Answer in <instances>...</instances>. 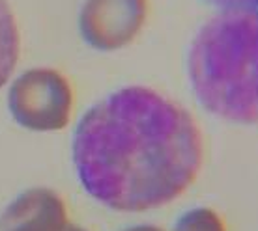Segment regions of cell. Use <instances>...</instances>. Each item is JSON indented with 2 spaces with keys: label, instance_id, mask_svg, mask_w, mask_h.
Here are the masks:
<instances>
[{
  "label": "cell",
  "instance_id": "obj_1",
  "mask_svg": "<svg viewBox=\"0 0 258 231\" xmlns=\"http://www.w3.org/2000/svg\"><path fill=\"white\" fill-rule=\"evenodd\" d=\"M73 164L88 196L118 212H148L199 179L206 142L195 116L148 86L112 91L79 120Z\"/></svg>",
  "mask_w": 258,
  "mask_h": 231
},
{
  "label": "cell",
  "instance_id": "obj_2",
  "mask_svg": "<svg viewBox=\"0 0 258 231\" xmlns=\"http://www.w3.org/2000/svg\"><path fill=\"white\" fill-rule=\"evenodd\" d=\"M185 67L195 99L208 114L258 125V6L210 17L195 34Z\"/></svg>",
  "mask_w": 258,
  "mask_h": 231
},
{
  "label": "cell",
  "instance_id": "obj_3",
  "mask_svg": "<svg viewBox=\"0 0 258 231\" xmlns=\"http://www.w3.org/2000/svg\"><path fill=\"white\" fill-rule=\"evenodd\" d=\"M8 106L21 127L34 133L62 131L73 112L70 78L54 67L23 71L8 91Z\"/></svg>",
  "mask_w": 258,
  "mask_h": 231
},
{
  "label": "cell",
  "instance_id": "obj_4",
  "mask_svg": "<svg viewBox=\"0 0 258 231\" xmlns=\"http://www.w3.org/2000/svg\"><path fill=\"white\" fill-rule=\"evenodd\" d=\"M148 17L150 0H84L79 12V32L92 49L116 52L135 43Z\"/></svg>",
  "mask_w": 258,
  "mask_h": 231
},
{
  "label": "cell",
  "instance_id": "obj_5",
  "mask_svg": "<svg viewBox=\"0 0 258 231\" xmlns=\"http://www.w3.org/2000/svg\"><path fill=\"white\" fill-rule=\"evenodd\" d=\"M68 224L64 198L45 186L21 192L0 214V231H64Z\"/></svg>",
  "mask_w": 258,
  "mask_h": 231
},
{
  "label": "cell",
  "instance_id": "obj_6",
  "mask_svg": "<svg viewBox=\"0 0 258 231\" xmlns=\"http://www.w3.org/2000/svg\"><path fill=\"white\" fill-rule=\"evenodd\" d=\"M21 36L17 19L8 0H0V88L10 80L19 62Z\"/></svg>",
  "mask_w": 258,
  "mask_h": 231
},
{
  "label": "cell",
  "instance_id": "obj_7",
  "mask_svg": "<svg viewBox=\"0 0 258 231\" xmlns=\"http://www.w3.org/2000/svg\"><path fill=\"white\" fill-rule=\"evenodd\" d=\"M167 231H228L225 216L210 205L189 207Z\"/></svg>",
  "mask_w": 258,
  "mask_h": 231
},
{
  "label": "cell",
  "instance_id": "obj_8",
  "mask_svg": "<svg viewBox=\"0 0 258 231\" xmlns=\"http://www.w3.org/2000/svg\"><path fill=\"white\" fill-rule=\"evenodd\" d=\"M217 10H232V8H256L258 0H204Z\"/></svg>",
  "mask_w": 258,
  "mask_h": 231
},
{
  "label": "cell",
  "instance_id": "obj_9",
  "mask_svg": "<svg viewBox=\"0 0 258 231\" xmlns=\"http://www.w3.org/2000/svg\"><path fill=\"white\" fill-rule=\"evenodd\" d=\"M122 231H167V229H163L161 225H157V224H148V222H142V224L127 225V227H123Z\"/></svg>",
  "mask_w": 258,
  "mask_h": 231
},
{
  "label": "cell",
  "instance_id": "obj_10",
  "mask_svg": "<svg viewBox=\"0 0 258 231\" xmlns=\"http://www.w3.org/2000/svg\"><path fill=\"white\" fill-rule=\"evenodd\" d=\"M64 231H88V229H84L83 225H77V224H68V227Z\"/></svg>",
  "mask_w": 258,
  "mask_h": 231
}]
</instances>
